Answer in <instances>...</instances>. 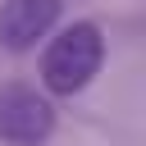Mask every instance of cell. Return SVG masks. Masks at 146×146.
<instances>
[{
	"mask_svg": "<svg viewBox=\"0 0 146 146\" xmlns=\"http://www.w3.org/2000/svg\"><path fill=\"white\" fill-rule=\"evenodd\" d=\"M100 64H105V32H100V23H91V18L55 23L50 36L41 41L36 82L55 100H73V96H82L96 82Z\"/></svg>",
	"mask_w": 146,
	"mask_h": 146,
	"instance_id": "6da1fadb",
	"label": "cell"
},
{
	"mask_svg": "<svg viewBox=\"0 0 146 146\" xmlns=\"http://www.w3.org/2000/svg\"><path fill=\"white\" fill-rule=\"evenodd\" d=\"M64 0H5L0 5V46L9 55H32L59 23Z\"/></svg>",
	"mask_w": 146,
	"mask_h": 146,
	"instance_id": "3957f363",
	"label": "cell"
},
{
	"mask_svg": "<svg viewBox=\"0 0 146 146\" xmlns=\"http://www.w3.org/2000/svg\"><path fill=\"white\" fill-rule=\"evenodd\" d=\"M55 123H59V110H55V96L41 82H23V78L0 82V141L46 146Z\"/></svg>",
	"mask_w": 146,
	"mask_h": 146,
	"instance_id": "7a4b0ae2",
	"label": "cell"
}]
</instances>
